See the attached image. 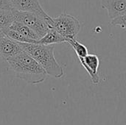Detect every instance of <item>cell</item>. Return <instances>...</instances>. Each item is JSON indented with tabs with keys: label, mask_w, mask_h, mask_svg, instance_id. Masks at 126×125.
I'll use <instances>...</instances> for the list:
<instances>
[{
	"label": "cell",
	"mask_w": 126,
	"mask_h": 125,
	"mask_svg": "<svg viewBox=\"0 0 126 125\" xmlns=\"http://www.w3.org/2000/svg\"><path fill=\"white\" fill-rule=\"evenodd\" d=\"M4 36H6V35H5V34H4V31H3L2 29H0V38H2V37H4Z\"/></svg>",
	"instance_id": "2e32d148"
},
{
	"label": "cell",
	"mask_w": 126,
	"mask_h": 125,
	"mask_svg": "<svg viewBox=\"0 0 126 125\" xmlns=\"http://www.w3.org/2000/svg\"><path fill=\"white\" fill-rule=\"evenodd\" d=\"M11 10H13V7L9 0H0V11Z\"/></svg>",
	"instance_id": "9a60e30c"
},
{
	"label": "cell",
	"mask_w": 126,
	"mask_h": 125,
	"mask_svg": "<svg viewBox=\"0 0 126 125\" xmlns=\"http://www.w3.org/2000/svg\"><path fill=\"white\" fill-rule=\"evenodd\" d=\"M9 28L10 29L15 30V31L19 32L20 34H21L22 35H24L28 38L35 40V41L39 40V38L36 35V33L32 29H30L28 26L25 25L24 24H23L21 22L14 20V21L12 23V24L10 26Z\"/></svg>",
	"instance_id": "30bf717a"
},
{
	"label": "cell",
	"mask_w": 126,
	"mask_h": 125,
	"mask_svg": "<svg viewBox=\"0 0 126 125\" xmlns=\"http://www.w3.org/2000/svg\"><path fill=\"white\" fill-rule=\"evenodd\" d=\"M13 10L35 13L47 21L50 16L42 8L39 0H9Z\"/></svg>",
	"instance_id": "5b68a950"
},
{
	"label": "cell",
	"mask_w": 126,
	"mask_h": 125,
	"mask_svg": "<svg viewBox=\"0 0 126 125\" xmlns=\"http://www.w3.org/2000/svg\"><path fill=\"white\" fill-rule=\"evenodd\" d=\"M101 5L111 19L126 14V0H101Z\"/></svg>",
	"instance_id": "ba28073f"
},
{
	"label": "cell",
	"mask_w": 126,
	"mask_h": 125,
	"mask_svg": "<svg viewBox=\"0 0 126 125\" xmlns=\"http://www.w3.org/2000/svg\"><path fill=\"white\" fill-rule=\"evenodd\" d=\"M6 62L10 70L13 71L18 78L29 84H40L45 80L47 76L44 68L24 51L8 58Z\"/></svg>",
	"instance_id": "6da1fadb"
},
{
	"label": "cell",
	"mask_w": 126,
	"mask_h": 125,
	"mask_svg": "<svg viewBox=\"0 0 126 125\" xmlns=\"http://www.w3.org/2000/svg\"><path fill=\"white\" fill-rule=\"evenodd\" d=\"M110 24L112 26H117L121 28L126 29V14L111 19Z\"/></svg>",
	"instance_id": "5bb4252c"
},
{
	"label": "cell",
	"mask_w": 126,
	"mask_h": 125,
	"mask_svg": "<svg viewBox=\"0 0 126 125\" xmlns=\"http://www.w3.org/2000/svg\"><path fill=\"white\" fill-rule=\"evenodd\" d=\"M24 50L20 44L7 36L0 38V57L5 61L17 55Z\"/></svg>",
	"instance_id": "52a82bcc"
},
{
	"label": "cell",
	"mask_w": 126,
	"mask_h": 125,
	"mask_svg": "<svg viewBox=\"0 0 126 125\" xmlns=\"http://www.w3.org/2000/svg\"><path fill=\"white\" fill-rule=\"evenodd\" d=\"M47 23L51 28L55 29L59 34L66 39L76 38L80 30V24L74 16L67 13H62L60 15L47 20Z\"/></svg>",
	"instance_id": "3957f363"
},
{
	"label": "cell",
	"mask_w": 126,
	"mask_h": 125,
	"mask_svg": "<svg viewBox=\"0 0 126 125\" xmlns=\"http://www.w3.org/2000/svg\"><path fill=\"white\" fill-rule=\"evenodd\" d=\"M79 60L82 66L89 74L92 83L98 85L100 83V77L98 74L100 60L98 56L94 54H88L85 57L79 58Z\"/></svg>",
	"instance_id": "8992f818"
},
{
	"label": "cell",
	"mask_w": 126,
	"mask_h": 125,
	"mask_svg": "<svg viewBox=\"0 0 126 125\" xmlns=\"http://www.w3.org/2000/svg\"><path fill=\"white\" fill-rule=\"evenodd\" d=\"M67 43H69L72 46V47L75 50V52L78 59L79 58L85 57L89 54L87 47L85 45H83V43H81L79 41H78L76 40V38L69 39L67 41Z\"/></svg>",
	"instance_id": "4fadbf2b"
},
{
	"label": "cell",
	"mask_w": 126,
	"mask_h": 125,
	"mask_svg": "<svg viewBox=\"0 0 126 125\" xmlns=\"http://www.w3.org/2000/svg\"><path fill=\"white\" fill-rule=\"evenodd\" d=\"M2 30L4 31V32L7 37H8L9 38H10L13 41H15L16 42L27 43H37V41L28 38L22 35L19 32H18L15 30L10 29V28H6Z\"/></svg>",
	"instance_id": "8fae6325"
},
{
	"label": "cell",
	"mask_w": 126,
	"mask_h": 125,
	"mask_svg": "<svg viewBox=\"0 0 126 125\" xmlns=\"http://www.w3.org/2000/svg\"><path fill=\"white\" fill-rule=\"evenodd\" d=\"M66 42V39L59 34L53 28H49L47 34L37 41V43L43 45H53L55 43H61Z\"/></svg>",
	"instance_id": "9c48e42d"
},
{
	"label": "cell",
	"mask_w": 126,
	"mask_h": 125,
	"mask_svg": "<svg viewBox=\"0 0 126 125\" xmlns=\"http://www.w3.org/2000/svg\"><path fill=\"white\" fill-rule=\"evenodd\" d=\"M13 11L15 20L28 26L36 33L39 39L44 37L50 28L47 21L35 13L18 11L16 10H13Z\"/></svg>",
	"instance_id": "277c9868"
},
{
	"label": "cell",
	"mask_w": 126,
	"mask_h": 125,
	"mask_svg": "<svg viewBox=\"0 0 126 125\" xmlns=\"http://www.w3.org/2000/svg\"><path fill=\"white\" fill-rule=\"evenodd\" d=\"M13 10L0 11V29H4L9 28L14 21V14Z\"/></svg>",
	"instance_id": "7c38bea8"
},
{
	"label": "cell",
	"mask_w": 126,
	"mask_h": 125,
	"mask_svg": "<svg viewBox=\"0 0 126 125\" xmlns=\"http://www.w3.org/2000/svg\"><path fill=\"white\" fill-rule=\"evenodd\" d=\"M23 50L31 55L46 71L47 75L57 79L64 75L63 68L57 62L54 55V45L18 42Z\"/></svg>",
	"instance_id": "7a4b0ae2"
}]
</instances>
